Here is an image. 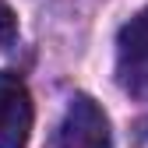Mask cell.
I'll return each instance as SVG.
<instances>
[{
  "instance_id": "6da1fadb",
  "label": "cell",
  "mask_w": 148,
  "mask_h": 148,
  "mask_svg": "<svg viewBox=\"0 0 148 148\" xmlns=\"http://www.w3.org/2000/svg\"><path fill=\"white\" fill-rule=\"evenodd\" d=\"M57 148H113L106 109L92 95H74L57 131Z\"/></svg>"
},
{
  "instance_id": "7a4b0ae2",
  "label": "cell",
  "mask_w": 148,
  "mask_h": 148,
  "mask_svg": "<svg viewBox=\"0 0 148 148\" xmlns=\"http://www.w3.org/2000/svg\"><path fill=\"white\" fill-rule=\"evenodd\" d=\"M32 95L14 71H0V148H25L32 134Z\"/></svg>"
},
{
  "instance_id": "3957f363",
  "label": "cell",
  "mask_w": 148,
  "mask_h": 148,
  "mask_svg": "<svg viewBox=\"0 0 148 148\" xmlns=\"http://www.w3.org/2000/svg\"><path fill=\"white\" fill-rule=\"evenodd\" d=\"M120 46V67L127 78H145L148 81V7L138 11L116 35Z\"/></svg>"
},
{
  "instance_id": "277c9868",
  "label": "cell",
  "mask_w": 148,
  "mask_h": 148,
  "mask_svg": "<svg viewBox=\"0 0 148 148\" xmlns=\"http://www.w3.org/2000/svg\"><path fill=\"white\" fill-rule=\"evenodd\" d=\"M14 32H18V21L7 4H0V46H11L14 42Z\"/></svg>"
}]
</instances>
